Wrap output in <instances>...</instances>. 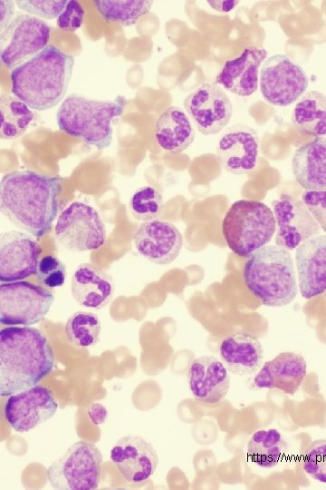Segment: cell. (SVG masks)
I'll use <instances>...</instances> for the list:
<instances>
[{
  "label": "cell",
  "mask_w": 326,
  "mask_h": 490,
  "mask_svg": "<svg viewBox=\"0 0 326 490\" xmlns=\"http://www.w3.org/2000/svg\"><path fill=\"white\" fill-rule=\"evenodd\" d=\"M60 176L33 171H14L0 183L1 212L15 226L34 237L50 230L59 211Z\"/></svg>",
  "instance_id": "6da1fadb"
},
{
  "label": "cell",
  "mask_w": 326,
  "mask_h": 490,
  "mask_svg": "<svg viewBox=\"0 0 326 490\" xmlns=\"http://www.w3.org/2000/svg\"><path fill=\"white\" fill-rule=\"evenodd\" d=\"M53 365L52 346L38 328L11 326L0 330L1 397L36 386Z\"/></svg>",
  "instance_id": "7a4b0ae2"
},
{
  "label": "cell",
  "mask_w": 326,
  "mask_h": 490,
  "mask_svg": "<svg viewBox=\"0 0 326 490\" xmlns=\"http://www.w3.org/2000/svg\"><path fill=\"white\" fill-rule=\"evenodd\" d=\"M74 57L48 44L11 72V91L30 109L45 111L64 97L72 78Z\"/></svg>",
  "instance_id": "3957f363"
},
{
  "label": "cell",
  "mask_w": 326,
  "mask_h": 490,
  "mask_svg": "<svg viewBox=\"0 0 326 490\" xmlns=\"http://www.w3.org/2000/svg\"><path fill=\"white\" fill-rule=\"evenodd\" d=\"M243 279L247 290L265 306H285L297 296L292 255L278 245H266L250 255Z\"/></svg>",
  "instance_id": "277c9868"
},
{
  "label": "cell",
  "mask_w": 326,
  "mask_h": 490,
  "mask_svg": "<svg viewBox=\"0 0 326 490\" xmlns=\"http://www.w3.org/2000/svg\"><path fill=\"white\" fill-rule=\"evenodd\" d=\"M126 103L122 95L111 101H100L71 93L57 110L58 127L101 151L110 145L112 122L123 113Z\"/></svg>",
  "instance_id": "5b68a950"
},
{
  "label": "cell",
  "mask_w": 326,
  "mask_h": 490,
  "mask_svg": "<svg viewBox=\"0 0 326 490\" xmlns=\"http://www.w3.org/2000/svg\"><path fill=\"white\" fill-rule=\"evenodd\" d=\"M273 211L264 202L235 201L222 221V232L229 249L240 257L252 255L266 246L275 233Z\"/></svg>",
  "instance_id": "8992f818"
},
{
  "label": "cell",
  "mask_w": 326,
  "mask_h": 490,
  "mask_svg": "<svg viewBox=\"0 0 326 490\" xmlns=\"http://www.w3.org/2000/svg\"><path fill=\"white\" fill-rule=\"evenodd\" d=\"M102 455L99 448L80 440L47 469V478L56 490H93L101 480Z\"/></svg>",
  "instance_id": "52a82bcc"
},
{
  "label": "cell",
  "mask_w": 326,
  "mask_h": 490,
  "mask_svg": "<svg viewBox=\"0 0 326 490\" xmlns=\"http://www.w3.org/2000/svg\"><path fill=\"white\" fill-rule=\"evenodd\" d=\"M54 235L65 249L82 252L101 248L106 241L107 231L96 209L77 201L69 204L58 216Z\"/></svg>",
  "instance_id": "ba28073f"
},
{
  "label": "cell",
  "mask_w": 326,
  "mask_h": 490,
  "mask_svg": "<svg viewBox=\"0 0 326 490\" xmlns=\"http://www.w3.org/2000/svg\"><path fill=\"white\" fill-rule=\"evenodd\" d=\"M54 301L53 294L37 284L18 280L0 284V323L30 326L42 321Z\"/></svg>",
  "instance_id": "9c48e42d"
},
{
  "label": "cell",
  "mask_w": 326,
  "mask_h": 490,
  "mask_svg": "<svg viewBox=\"0 0 326 490\" xmlns=\"http://www.w3.org/2000/svg\"><path fill=\"white\" fill-rule=\"evenodd\" d=\"M308 82L303 68L284 54L272 55L261 66L262 95L275 106L285 107L295 103L306 91Z\"/></svg>",
  "instance_id": "30bf717a"
},
{
  "label": "cell",
  "mask_w": 326,
  "mask_h": 490,
  "mask_svg": "<svg viewBox=\"0 0 326 490\" xmlns=\"http://www.w3.org/2000/svg\"><path fill=\"white\" fill-rule=\"evenodd\" d=\"M50 33L43 20L30 15H18L0 33L2 64L13 70L26 62L48 45Z\"/></svg>",
  "instance_id": "8fae6325"
},
{
  "label": "cell",
  "mask_w": 326,
  "mask_h": 490,
  "mask_svg": "<svg viewBox=\"0 0 326 490\" xmlns=\"http://www.w3.org/2000/svg\"><path fill=\"white\" fill-rule=\"evenodd\" d=\"M184 108L194 125L204 135L220 132L230 122L233 105L216 83H204L184 100Z\"/></svg>",
  "instance_id": "7c38bea8"
},
{
  "label": "cell",
  "mask_w": 326,
  "mask_h": 490,
  "mask_svg": "<svg viewBox=\"0 0 326 490\" xmlns=\"http://www.w3.org/2000/svg\"><path fill=\"white\" fill-rule=\"evenodd\" d=\"M57 408L52 390L36 385L9 396L4 416L14 431L24 433L51 419Z\"/></svg>",
  "instance_id": "4fadbf2b"
},
{
  "label": "cell",
  "mask_w": 326,
  "mask_h": 490,
  "mask_svg": "<svg viewBox=\"0 0 326 490\" xmlns=\"http://www.w3.org/2000/svg\"><path fill=\"white\" fill-rule=\"evenodd\" d=\"M275 219V243L288 250L318 235L321 228L302 201L283 194L272 201Z\"/></svg>",
  "instance_id": "5bb4252c"
},
{
  "label": "cell",
  "mask_w": 326,
  "mask_h": 490,
  "mask_svg": "<svg viewBox=\"0 0 326 490\" xmlns=\"http://www.w3.org/2000/svg\"><path fill=\"white\" fill-rule=\"evenodd\" d=\"M42 249L27 233L11 230L0 235V281L23 280L37 271Z\"/></svg>",
  "instance_id": "9a60e30c"
},
{
  "label": "cell",
  "mask_w": 326,
  "mask_h": 490,
  "mask_svg": "<svg viewBox=\"0 0 326 490\" xmlns=\"http://www.w3.org/2000/svg\"><path fill=\"white\" fill-rule=\"evenodd\" d=\"M258 149L257 132L245 124H235L225 130L216 145V154L223 169L242 175L255 169Z\"/></svg>",
  "instance_id": "2e32d148"
},
{
  "label": "cell",
  "mask_w": 326,
  "mask_h": 490,
  "mask_svg": "<svg viewBox=\"0 0 326 490\" xmlns=\"http://www.w3.org/2000/svg\"><path fill=\"white\" fill-rule=\"evenodd\" d=\"M110 456L123 478L133 484L149 480L158 464L152 444L139 436L120 438L112 446Z\"/></svg>",
  "instance_id": "e0dca14e"
},
{
  "label": "cell",
  "mask_w": 326,
  "mask_h": 490,
  "mask_svg": "<svg viewBox=\"0 0 326 490\" xmlns=\"http://www.w3.org/2000/svg\"><path fill=\"white\" fill-rule=\"evenodd\" d=\"M133 243L145 259L155 264L165 265L177 258L183 238L172 223L152 220L139 226L133 235Z\"/></svg>",
  "instance_id": "ac0fdd59"
},
{
  "label": "cell",
  "mask_w": 326,
  "mask_h": 490,
  "mask_svg": "<svg viewBox=\"0 0 326 490\" xmlns=\"http://www.w3.org/2000/svg\"><path fill=\"white\" fill-rule=\"evenodd\" d=\"M298 287L310 299L326 291V235H315L296 249Z\"/></svg>",
  "instance_id": "d6986e66"
},
{
  "label": "cell",
  "mask_w": 326,
  "mask_h": 490,
  "mask_svg": "<svg viewBox=\"0 0 326 490\" xmlns=\"http://www.w3.org/2000/svg\"><path fill=\"white\" fill-rule=\"evenodd\" d=\"M267 52L263 47H245L236 58L226 61L216 75V83L239 96H250L256 92L259 69Z\"/></svg>",
  "instance_id": "ffe728a7"
},
{
  "label": "cell",
  "mask_w": 326,
  "mask_h": 490,
  "mask_svg": "<svg viewBox=\"0 0 326 490\" xmlns=\"http://www.w3.org/2000/svg\"><path fill=\"white\" fill-rule=\"evenodd\" d=\"M188 385L194 397L204 403H217L227 394L230 377L225 366L216 357L195 358L188 369Z\"/></svg>",
  "instance_id": "44dd1931"
},
{
  "label": "cell",
  "mask_w": 326,
  "mask_h": 490,
  "mask_svg": "<svg viewBox=\"0 0 326 490\" xmlns=\"http://www.w3.org/2000/svg\"><path fill=\"white\" fill-rule=\"evenodd\" d=\"M304 358L294 352H283L266 361L254 377L260 388H275L288 395H294L306 376Z\"/></svg>",
  "instance_id": "7402d4cb"
},
{
  "label": "cell",
  "mask_w": 326,
  "mask_h": 490,
  "mask_svg": "<svg viewBox=\"0 0 326 490\" xmlns=\"http://www.w3.org/2000/svg\"><path fill=\"white\" fill-rule=\"evenodd\" d=\"M114 289L112 277L92 264H80L72 274V295L82 307L94 309L104 308L110 302Z\"/></svg>",
  "instance_id": "603a6c76"
},
{
  "label": "cell",
  "mask_w": 326,
  "mask_h": 490,
  "mask_svg": "<svg viewBox=\"0 0 326 490\" xmlns=\"http://www.w3.org/2000/svg\"><path fill=\"white\" fill-rule=\"evenodd\" d=\"M292 174L305 191H326V137L298 147L292 159Z\"/></svg>",
  "instance_id": "cb8c5ba5"
},
{
  "label": "cell",
  "mask_w": 326,
  "mask_h": 490,
  "mask_svg": "<svg viewBox=\"0 0 326 490\" xmlns=\"http://www.w3.org/2000/svg\"><path fill=\"white\" fill-rule=\"evenodd\" d=\"M263 353L259 339L244 332H235L225 337L219 347L225 368L238 376L255 372L263 361Z\"/></svg>",
  "instance_id": "d4e9b609"
},
{
  "label": "cell",
  "mask_w": 326,
  "mask_h": 490,
  "mask_svg": "<svg viewBox=\"0 0 326 490\" xmlns=\"http://www.w3.org/2000/svg\"><path fill=\"white\" fill-rule=\"evenodd\" d=\"M155 139L166 152L185 151L195 139V129L187 113L177 106L165 109L155 122Z\"/></svg>",
  "instance_id": "484cf974"
},
{
  "label": "cell",
  "mask_w": 326,
  "mask_h": 490,
  "mask_svg": "<svg viewBox=\"0 0 326 490\" xmlns=\"http://www.w3.org/2000/svg\"><path fill=\"white\" fill-rule=\"evenodd\" d=\"M291 120L294 128L302 133L326 135V95L318 91L306 93L294 106Z\"/></svg>",
  "instance_id": "4316f807"
},
{
  "label": "cell",
  "mask_w": 326,
  "mask_h": 490,
  "mask_svg": "<svg viewBox=\"0 0 326 490\" xmlns=\"http://www.w3.org/2000/svg\"><path fill=\"white\" fill-rule=\"evenodd\" d=\"M284 441L276 429L256 431L247 444V456L256 466L271 468L279 464L283 457Z\"/></svg>",
  "instance_id": "83f0119b"
},
{
  "label": "cell",
  "mask_w": 326,
  "mask_h": 490,
  "mask_svg": "<svg viewBox=\"0 0 326 490\" xmlns=\"http://www.w3.org/2000/svg\"><path fill=\"white\" fill-rule=\"evenodd\" d=\"M2 139H15L22 136L34 119V113L21 100L9 94L0 97Z\"/></svg>",
  "instance_id": "f1b7e54d"
},
{
  "label": "cell",
  "mask_w": 326,
  "mask_h": 490,
  "mask_svg": "<svg viewBox=\"0 0 326 490\" xmlns=\"http://www.w3.org/2000/svg\"><path fill=\"white\" fill-rule=\"evenodd\" d=\"M153 5V1L139 0H98L94 6L107 22L129 26L147 15Z\"/></svg>",
  "instance_id": "f546056e"
},
{
  "label": "cell",
  "mask_w": 326,
  "mask_h": 490,
  "mask_svg": "<svg viewBox=\"0 0 326 490\" xmlns=\"http://www.w3.org/2000/svg\"><path fill=\"white\" fill-rule=\"evenodd\" d=\"M64 328L67 339L72 345L85 348L98 342L101 321L93 312L76 311L68 318Z\"/></svg>",
  "instance_id": "4dcf8cb0"
},
{
  "label": "cell",
  "mask_w": 326,
  "mask_h": 490,
  "mask_svg": "<svg viewBox=\"0 0 326 490\" xmlns=\"http://www.w3.org/2000/svg\"><path fill=\"white\" fill-rule=\"evenodd\" d=\"M132 214L139 220L149 221L157 218L163 208V198L151 186L138 188L129 201Z\"/></svg>",
  "instance_id": "1f68e13d"
},
{
  "label": "cell",
  "mask_w": 326,
  "mask_h": 490,
  "mask_svg": "<svg viewBox=\"0 0 326 490\" xmlns=\"http://www.w3.org/2000/svg\"><path fill=\"white\" fill-rule=\"evenodd\" d=\"M302 468L312 479L326 483V439L315 440L306 447Z\"/></svg>",
  "instance_id": "d6a6232c"
},
{
  "label": "cell",
  "mask_w": 326,
  "mask_h": 490,
  "mask_svg": "<svg viewBox=\"0 0 326 490\" xmlns=\"http://www.w3.org/2000/svg\"><path fill=\"white\" fill-rule=\"evenodd\" d=\"M36 274L39 281L48 288L61 287L66 279L65 266L53 255H46L39 260Z\"/></svg>",
  "instance_id": "836d02e7"
},
{
  "label": "cell",
  "mask_w": 326,
  "mask_h": 490,
  "mask_svg": "<svg viewBox=\"0 0 326 490\" xmlns=\"http://www.w3.org/2000/svg\"><path fill=\"white\" fill-rule=\"evenodd\" d=\"M16 5L23 11L35 17L44 19L58 18L65 8L66 0H17Z\"/></svg>",
  "instance_id": "e575fe53"
},
{
  "label": "cell",
  "mask_w": 326,
  "mask_h": 490,
  "mask_svg": "<svg viewBox=\"0 0 326 490\" xmlns=\"http://www.w3.org/2000/svg\"><path fill=\"white\" fill-rule=\"evenodd\" d=\"M302 201L320 228L326 232V191H305Z\"/></svg>",
  "instance_id": "d590c367"
},
{
  "label": "cell",
  "mask_w": 326,
  "mask_h": 490,
  "mask_svg": "<svg viewBox=\"0 0 326 490\" xmlns=\"http://www.w3.org/2000/svg\"><path fill=\"white\" fill-rule=\"evenodd\" d=\"M84 17V10L75 0H69L65 8L58 16L57 26L66 32H73L81 27Z\"/></svg>",
  "instance_id": "8d00e7d4"
},
{
  "label": "cell",
  "mask_w": 326,
  "mask_h": 490,
  "mask_svg": "<svg viewBox=\"0 0 326 490\" xmlns=\"http://www.w3.org/2000/svg\"><path fill=\"white\" fill-rule=\"evenodd\" d=\"M14 13V2L11 0L0 1V33L5 30V28L13 21L12 17Z\"/></svg>",
  "instance_id": "74e56055"
},
{
  "label": "cell",
  "mask_w": 326,
  "mask_h": 490,
  "mask_svg": "<svg viewBox=\"0 0 326 490\" xmlns=\"http://www.w3.org/2000/svg\"><path fill=\"white\" fill-rule=\"evenodd\" d=\"M87 414L91 422L93 425L103 424L108 416V411L106 407L101 403H92L87 409Z\"/></svg>",
  "instance_id": "f35d334b"
},
{
  "label": "cell",
  "mask_w": 326,
  "mask_h": 490,
  "mask_svg": "<svg viewBox=\"0 0 326 490\" xmlns=\"http://www.w3.org/2000/svg\"><path fill=\"white\" fill-rule=\"evenodd\" d=\"M208 5L215 10L226 13L232 10L239 2L238 1H207Z\"/></svg>",
  "instance_id": "ab89813d"
}]
</instances>
